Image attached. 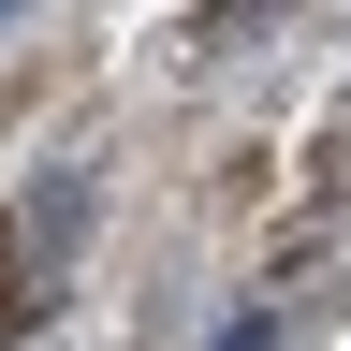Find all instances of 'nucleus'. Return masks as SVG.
Listing matches in <instances>:
<instances>
[{
    "label": "nucleus",
    "mask_w": 351,
    "mask_h": 351,
    "mask_svg": "<svg viewBox=\"0 0 351 351\" xmlns=\"http://www.w3.org/2000/svg\"><path fill=\"white\" fill-rule=\"evenodd\" d=\"M0 263H15V249H0Z\"/></svg>",
    "instance_id": "nucleus-1"
}]
</instances>
